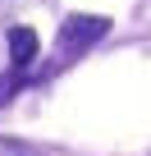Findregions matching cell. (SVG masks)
<instances>
[{"instance_id":"obj_1","label":"cell","mask_w":151,"mask_h":156,"mask_svg":"<svg viewBox=\"0 0 151 156\" xmlns=\"http://www.w3.org/2000/svg\"><path fill=\"white\" fill-rule=\"evenodd\" d=\"M105 32H110V19L105 14H69L64 28H60V55L73 60L78 51H87L92 41H101Z\"/></svg>"},{"instance_id":"obj_2","label":"cell","mask_w":151,"mask_h":156,"mask_svg":"<svg viewBox=\"0 0 151 156\" xmlns=\"http://www.w3.org/2000/svg\"><path fill=\"white\" fill-rule=\"evenodd\" d=\"M37 51H41V41H37L32 28H9V60H14V69H28L37 60Z\"/></svg>"},{"instance_id":"obj_3","label":"cell","mask_w":151,"mask_h":156,"mask_svg":"<svg viewBox=\"0 0 151 156\" xmlns=\"http://www.w3.org/2000/svg\"><path fill=\"white\" fill-rule=\"evenodd\" d=\"M19 87H23V73H19V69H9L5 78H0V106H5V101L19 92Z\"/></svg>"},{"instance_id":"obj_4","label":"cell","mask_w":151,"mask_h":156,"mask_svg":"<svg viewBox=\"0 0 151 156\" xmlns=\"http://www.w3.org/2000/svg\"><path fill=\"white\" fill-rule=\"evenodd\" d=\"M0 156H37L28 142H19V138H0Z\"/></svg>"}]
</instances>
